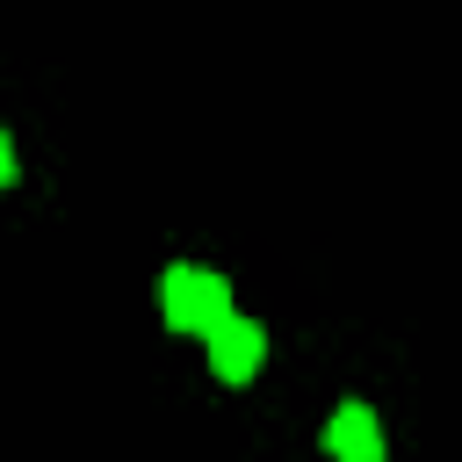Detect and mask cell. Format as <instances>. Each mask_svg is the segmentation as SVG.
Instances as JSON below:
<instances>
[{
  "label": "cell",
  "instance_id": "1",
  "mask_svg": "<svg viewBox=\"0 0 462 462\" xmlns=\"http://www.w3.org/2000/svg\"><path fill=\"white\" fill-rule=\"evenodd\" d=\"M159 310H166V325L173 332H217L224 318H231V282L224 274H209V267H188V260H173L166 274H159Z\"/></svg>",
  "mask_w": 462,
  "mask_h": 462
},
{
  "label": "cell",
  "instance_id": "2",
  "mask_svg": "<svg viewBox=\"0 0 462 462\" xmlns=\"http://www.w3.org/2000/svg\"><path fill=\"white\" fill-rule=\"evenodd\" d=\"M260 361H267V332H260L253 318H238V310H231V318L209 332V368H217L224 383H245Z\"/></svg>",
  "mask_w": 462,
  "mask_h": 462
},
{
  "label": "cell",
  "instance_id": "3",
  "mask_svg": "<svg viewBox=\"0 0 462 462\" xmlns=\"http://www.w3.org/2000/svg\"><path fill=\"white\" fill-rule=\"evenodd\" d=\"M325 455H332V462H383V426H375V411L346 397V404L332 411V426H325Z\"/></svg>",
  "mask_w": 462,
  "mask_h": 462
},
{
  "label": "cell",
  "instance_id": "4",
  "mask_svg": "<svg viewBox=\"0 0 462 462\" xmlns=\"http://www.w3.org/2000/svg\"><path fill=\"white\" fill-rule=\"evenodd\" d=\"M14 180V144H7V130H0V188Z\"/></svg>",
  "mask_w": 462,
  "mask_h": 462
}]
</instances>
